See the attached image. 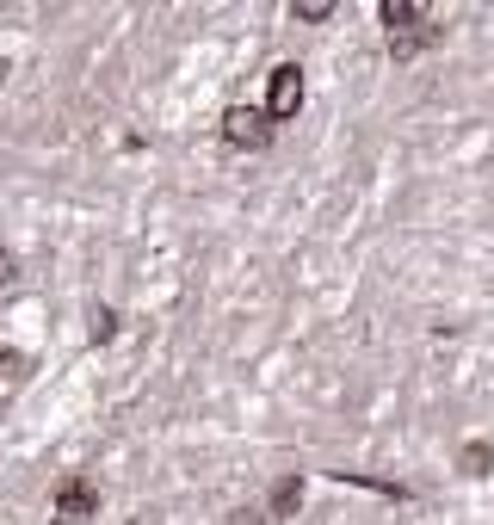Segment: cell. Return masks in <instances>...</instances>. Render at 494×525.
<instances>
[{"instance_id":"8","label":"cell","mask_w":494,"mask_h":525,"mask_svg":"<svg viewBox=\"0 0 494 525\" xmlns=\"http://www.w3.org/2000/svg\"><path fill=\"white\" fill-rule=\"evenodd\" d=\"M291 19H303V25H322V19H334V0H297V7H291Z\"/></svg>"},{"instance_id":"5","label":"cell","mask_w":494,"mask_h":525,"mask_svg":"<svg viewBox=\"0 0 494 525\" xmlns=\"http://www.w3.org/2000/svg\"><path fill=\"white\" fill-rule=\"evenodd\" d=\"M297 507H303V476H278L266 495V519H297Z\"/></svg>"},{"instance_id":"7","label":"cell","mask_w":494,"mask_h":525,"mask_svg":"<svg viewBox=\"0 0 494 525\" xmlns=\"http://www.w3.org/2000/svg\"><path fill=\"white\" fill-rule=\"evenodd\" d=\"M457 470H464L470 482H482V476L494 470V445H488V439H476V445H464V451H457Z\"/></svg>"},{"instance_id":"12","label":"cell","mask_w":494,"mask_h":525,"mask_svg":"<svg viewBox=\"0 0 494 525\" xmlns=\"http://www.w3.org/2000/svg\"><path fill=\"white\" fill-rule=\"evenodd\" d=\"M19 371H25V359H19V353H0V377H19Z\"/></svg>"},{"instance_id":"11","label":"cell","mask_w":494,"mask_h":525,"mask_svg":"<svg viewBox=\"0 0 494 525\" xmlns=\"http://www.w3.org/2000/svg\"><path fill=\"white\" fill-rule=\"evenodd\" d=\"M7 285H19V254L0 248V291H7Z\"/></svg>"},{"instance_id":"2","label":"cell","mask_w":494,"mask_h":525,"mask_svg":"<svg viewBox=\"0 0 494 525\" xmlns=\"http://www.w3.org/2000/svg\"><path fill=\"white\" fill-rule=\"evenodd\" d=\"M93 519H99V482L68 476L50 495V525H93Z\"/></svg>"},{"instance_id":"1","label":"cell","mask_w":494,"mask_h":525,"mask_svg":"<svg viewBox=\"0 0 494 525\" xmlns=\"http://www.w3.org/2000/svg\"><path fill=\"white\" fill-rule=\"evenodd\" d=\"M217 130H223V143H229V149H247V155L272 143V118H266V105H223Z\"/></svg>"},{"instance_id":"10","label":"cell","mask_w":494,"mask_h":525,"mask_svg":"<svg viewBox=\"0 0 494 525\" xmlns=\"http://www.w3.org/2000/svg\"><path fill=\"white\" fill-rule=\"evenodd\" d=\"M223 525H272V519H266V507H235Z\"/></svg>"},{"instance_id":"6","label":"cell","mask_w":494,"mask_h":525,"mask_svg":"<svg viewBox=\"0 0 494 525\" xmlns=\"http://www.w3.org/2000/svg\"><path fill=\"white\" fill-rule=\"evenodd\" d=\"M427 44H439V19H427V25L402 31V38H390V56H396V62H408V56H420Z\"/></svg>"},{"instance_id":"9","label":"cell","mask_w":494,"mask_h":525,"mask_svg":"<svg viewBox=\"0 0 494 525\" xmlns=\"http://www.w3.org/2000/svg\"><path fill=\"white\" fill-rule=\"evenodd\" d=\"M87 334H93V340H112V334H118V309H105V303H99V309L87 315Z\"/></svg>"},{"instance_id":"3","label":"cell","mask_w":494,"mask_h":525,"mask_svg":"<svg viewBox=\"0 0 494 525\" xmlns=\"http://www.w3.org/2000/svg\"><path fill=\"white\" fill-rule=\"evenodd\" d=\"M303 112V68L297 62H278L272 81H266V118L272 124H291Z\"/></svg>"},{"instance_id":"4","label":"cell","mask_w":494,"mask_h":525,"mask_svg":"<svg viewBox=\"0 0 494 525\" xmlns=\"http://www.w3.org/2000/svg\"><path fill=\"white\" fill-rule=\"evenodd\" d=\"M377 19H383V31H390V38H402V31H414V25H427L433 13L420 7V0H377Z\"/></svg>"}]
</instances>
